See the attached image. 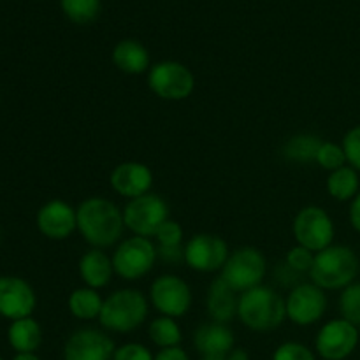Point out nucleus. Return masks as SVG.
I'll list each match as a JSON object with an SVG mask.
<instances>
[{
  "instance_id": "nucleus-1",
  "label": "nucleus",
  "mask_w": 360,
  "mask_h": 360,
  "mask_svg": "<svg viewBox=\"0 0 360 360\" xmlns=\"http://www.w3.org/2000/svg\"><path fill=\"white\" fill-rule=\"evenodd\" d=\"M77 211V231L94 248L104 250L122 239L125 220L123 211L104 197L83 200Z\"/></svg>"
},
{
  "instance_id": "nucleus-2",
  "label": "nucleus",
  "mask_w": 360,
  "mask_h": 360,
  "mask_svg": "<svg viewBox=\"0 0 360 360\" xmlns=\"http://www.w3.org/2000/svg\"><path fill=\"white\" fill-rule=\"evenodd\" d=\"M238 316L241 323L255 333L274 330L287 319L285 299L271 287H259L239 295Z\"/></svg>"
},
{
  "instance_id": "nucleus-3",
  "label": "nucleus",
  "mask_w": 360,
  "mask_h": 360,
  "mask_svg": "<svg viewBox=\"0 0 360 360\" xmlns=\"http://www.w3.org/2000/svg\"><path fill=\"white\" fill-rule=\"evenodd\" d=\"M359 267V257L350 246L330 245L329 248L315 253L309 276L322 290H343L354 283Z\"/></svg>"
},
{
  "instance_id": "nucleus-4",
  "label": "nucleus",
  "mask_w": 360,
  "mask_h": 360,
  "mask_svg": "<svg viewBox=\"0 0 360 360\" xmlns=\"http://www.w3.org/2000/svg\"><path fill=\"white\" fill-rule=\"evenodd\" d=\"M148 299L136 288H122L104 299L98 320L111 333H132L148 319Z\"/></svg>"
},
{
  "instance_id": "nucleus-5",
  "label": "nucleus",
  "mask_w": 360,
  "mask_h": 360,
  "mask_svg": "<svg viewBox=\"0 0 360 360\" xmlns=\"http://www.w3.org/2000/svg\"><path fill=\"white\" fill-rule=\"evenodd\" d=\"M267 262L262 252L253 246H243L231 253L220 278L236 292H246L262 285Z\"/></svg>"
},
{
  "instance_id": "nucleus-6",
  "label": "nucleus",
  "mask_w": 360,
  "mask_h": 360,
  "mask_svg": "<svg viewBox=\"0 0 360 360\" xmlns=\"http://www.w3.org/2000/svg\"><path fill=\"white\" fill-rule=\"evenodd\" d=\"M148 86L164 101H185L195 90V76L183 63L164 60L148 70Z\"/></svg>"
},
{
  "instance_id": "nucleus-7",
  "label": "nucleus",
  "mask_w": 360,
  "mask_h": 360,
  "mask_svg": "<svg viewBox=\"0 0 360 360\" xmlns=\"http://www.w3.org/2000/svg\"><path fill=\"white\" fill-rule=\"evenodd\" d=\"M157 246L148 238L132 236L118 245L112 253V267L120 278L127 281H136L146 276L157 260Z\"/></svg>"
},
{
  "instance_id": "nucleus-8",
  "label": "nucleus",
  "mask_w": 360,
  "mask_h": 360,
  "mask_svg": "<svg viewBox=\"0 0 360 360\" xmlns=\"http://www.w3.org/2000/svg\"><path fill=\"white\" fill-rule=\"evenodd\" d=\"M292 231H294L297 245L304 246L313 253L329 248L334 241V234H336L333 218L326 210L319 206L302 207L295 217Z\"/></svg>"
},
{
  "instance_id": "nucleus-9",
  "label": "nucleus",
  "mask_w": 360,
  "mask_h": 360,
  "mask_svg": "<svg viewBox=\"0 0 360 360\" xmlns=\"http://www.w3.org/2000/svg\"><path fill=\"white\" fill-rule=\"evenodd\" d=\"M125 227L134 232V236L148 238L157 234L162 224L169 220V206L157 193H146L127 202L123 210Z\"/></svg>"
},
{
  "instance_id": "nucleus-10",
  "label": "nucleus",
  "mask_w": 360,
  "mask_h": 360,
  "mask_svg": "<svg viewBox=\"0 0 360 360\" xmlns=\"http://www.w3.org/2000/svg\"><path fill=\"white\" fill-rule=\"evenodd\" d=\"M150 301L162 316L178 319L188 313L192 306V290L179 276L162 274L151 283Z\"/></svg>"
},
{
  "instance_id": "nucleus-11",
  "label": "nucleus",
  "mask_w": 360,
  "mask_h": 360,
  "mask_svg": "<svg viewBox=\"0 0 360 360\" xmlns=\"http://www.w3.org/2000/svg\"><path fill=\"white\" fill-rule=\"evenodd\" d=\"M359 341V327L345 319L330 320L316 334L315 350L323 360H345L354 354Z\"/></svg>"
},
{
  "instance_id": "nucleus-12",
  "label": "nucleus",
  "mask_w": 360,
  "mask_h": 360,
  "mask_svg": "<svg viewBox=\"0 0 360 360\" xmlns=\"http://www.w3.org/2000/svg\"><path fill=\"white\" fill-rule=\"evenodd\" d=\"M287 319L295 326L308 327L319 322L327 309L326 292L315 283H299L285 299Z\"/></svg>"
},
{
  "instance_id": "nucleus-13",
  "label": "nucleus",
  "mask_w": 360,
  "mask_h": 360,
  "mask_svg": "<svg viewBox=\"0 0 360 360\" xmlns=\"http://www.w3.org/2000/svg\"><path fill=\"white\" fill-rule=\"evenodd\" d=\"M229 246L220 236L195 234L185 245V262L199 273H214L224 269L229 259Z\"/></svg>"
},
{
  "instance_id": "nucleus-14",
  "label": "nucleus",
  "mask_w": 360,
  "mask_h": 360,
  "mask_svg": "<svg viewBox=\"0 0 360 360\" xmlns=\"http://www.w3.org/2000/svg\"><path fill=\"white\" fill-rule=\"evenodd\" d=\"M115 343L105 333L91 327L76 330L63 347V360H112Z\"/></svg>"
},
{
  "instance_id": "nucleus-15",
  "label": "nucleus",
  "mask_w": 360,
  "mask_h": 360,
  "mask_svg": "<svg viewBox=\"0 0 360 360\" xmlns=\"http://www.w3.org/2000/svg\"><path fill=\"white\" fill-rule=\"evenodd\" d=\"M37 297L30 285L18 276H0V315L9 320L32 316Z\"/></svg>"
},
{
  "instance_id": "nucleus-16",
  "label": "nucleus",
  "mask_w": 360,
  "mask_h": 360,
  "mask_svg": "<svg viewBox=\"0 0 360 360\" xmlns=\"http://www.w3.org/2000/svg\"><path fill=\"white\" fill-rule=\"evenodd\" d=\"M37 229L53 241H63L77 229V211L65 200H49L37 211Z\"/></svg>"
},
{
  "instance_id": "nucleus-17",
  "label": "nucleus",
  "mask_w": 360,
  "mask_h": 360,
  "mask_svg": "<svg viewBox=\"0 0 360 360\" xmlns=\"http://www.w3.org/2000/svg\"><path fill=\"white\" fill-rule=\"evenodd\" d=\"M109 183L118 195L132 200L150 193L153 186V172L141 162H122L111 171Z\"/></svg>"
},
{
  "instance_id": "nucleus-18",
  "label": "nucleus",
  "mask_w": 360,
  "mask_h": 360,
  "mask_svg": "<svg viewBox=\"0 0 360 360\" xmlns=\"http://www.w3.org/2000/svg\"><path fill=\"white\" fill-rule=\"evenodd\" d=\"M234 345V333L225 323H204L193 333V347L206 359H225Z\"/></svg>"
},
{
  "instance_id": "nucleus-19",
  "label": "nucleus",
  "mask_w": 360,
  "mask_h": 360,
  "mask_svg": "<svg viewBox=\"0 0 360 360\" xmlns=\"http://www.w3.org/2000/svg\"><path fill=\"white\" fill-rule=\"evenodd\" d=\"M238 292L229 287L221 278L213 280L206 295L207 315L213 319V322L227 326L234 316H238Z\"/></svg>"
},
{
  "instance_id": "nucleus-20",
  "label": "nucleus",
  "mask_w": 360,
  "mask_h": 360,
  "mask_svg": "<svg viewBox=\"0 0 360 360\" xmlns=\"http://www.w3.org/2000/svg\"><path fill=\"white\" fill-rule=\"evenodd\" d=\"M79 269L81 280L84 285L90 288H104L111 283V278L115 274V267H112V259L104 252V250L91 248L84 253L77 264Z\"/></svg>"
},
{
  "instance_id": "nucleus-21",
  "label": "nucleus",
  "mask_w": 360,
  "mask_h": 360,
  "mask_svg": "<svg viewBox=\"0 0 360 360\" xmlns=\"http://www.w3.org/2000/svg\"><path fill=\"white\" fill-rule=\"evenodd\" d=\"M112 63L118 67L122 72L130 76H139L150 70V53L141 42L134 39L120 41L112 49Z\"/></svg>"
},
{
  "instance_id": "nucleus-22",
  "label": "nucleus",
  "mask_w": 360,
  "mask_h": 360,
  "mask_svg": "<svg viewBox=\"0 0 360 360\" xmlns=\"http://www.w3.org/2000/svg\"><path fill=\"white\" fill-rule=\"evenodd\" d=\"M7 341L16 354H35L42 343V329L32 316L14 320L7 329Z\"/></svg>"
},
{
  "instance_id": "nucleus-23",
  "label": "nucleus",
  "mask_w": 360,
  "mask_h": 360,
  "mask_svg": "<svg viewBox=\"0 0 360 360\" xmlns=\"http://www.w3.org/2000/svg\"><path fill=\"white\" fill-rule=\"evenodd\" d=\"M157 253L164 262L178 264L185 260V246H183V229L178 221L169 218L162 227L158 229L157 234Z\"/></svg>"
},
{
  "instance_id": "nucleus-24",
  "label": "nucleus",
  "mask_w": 360,
  "mask_h": 360,
  "mask_svg": "<svg viewBox=\"0 0 360 360\" xmlns=\"http://www.w3.org/2000/svg\"><path fill=\"white\" fill-rule=\"evenodd\" d=\"M327 192L333 199L340 200V202L354 200L360 192L359 172L350 165L333 171L327 178Z\"/></svg>"
},
{
  "instance_id": "nucleus-25",
  "label": "nucleus",
  "mask_w": 360,
  "mask_h": 360,
  "mask_svg": "<svg viewBox=\"0 0 360 360\" xmlns=\"http://www.w3.org/2000/svg\"><path fill=\"white\" fill-rule=\"evenodd\" d=\"M104 299L95 288L81 287L69 295V311L79 320H95L101 316Z\"/></svg>"
},
{
  "instance_id": "nucleus-26",
  "label": "nucleus",
  "mask_w": 360,
  "mask_h": 360,
  "mask_svg": "<svg viewBox=\"0 0 360 360\" xmlns=\"http://www.w3.org/2000/svg\"><path fill=\"white\" fill-rule=\"evenodd\" d=\"M323 141L315 134H299V136L290 137L287 143L283 144V157L290 162H297V164H308V162H316V155H319L320 146Z\"/></svg>"
},
{
  "instance_id": "nucleus-27",
  "label": "nucleus",
  "mask_w": 360,
  "mask_h": 360,
  "mask_svg": "<svg viewBox=\"0 0 360 360\" xmlns=\"http://www.w3.org/2000/svg\"><path fill=\"white\" fill-rule=\"evenodd\" d=\"M148 336H150L151 343L157 345L160 350L179 347L183 340L181 327L171 316H158V319H155L150 323V327H148Z\"/></svg>"
},
{
  "instance_id": "nucleus-28",
  "label": "nucleus",
  "mask_w": 360,
  "mask_h": 360,
  "mask_svg": "<svg viewBox=\"0 0 360 360\" xmlns=\"http://www.w3.org/2000/svg\"><path fill=\"white\" fill-rule=\"evenodd\" d=\"M60 4L63 14L77 25L91 23L101 13V0H60Z\"/></svg>"
},
{
  "instance_id": "nucleus-29",
  "label": "nucleus",
  "mask_w": 360,
  "mask_h": 360,
  "mask_svg": "<svg viewBox=\"0 0 360 360\" xmlns=\"http://www.w3.org/2000/svg\"><path fill=\"white\" fill-rule=\"evenodd\" d=\"M340 311L347 322L360 327V283H352L343 288L340 295Z\"/></svg>"
},
{
  "instance_id": "nucleus-30",
  "label": "nucleus",
  "mask_w": 360,
  "mask_h": 360,
  "mask_svg": "<svg viewBox=\"0 0 360 360\" xmlns=\"http://www.w3.org/2000/svg\"><path fill=\"white\" fill-rule=\"evenodd\" d=\"M316 164L329 172L345 167L348 162L343 146L336 143H330V141H323L319 150V155H316Z\"/></svg>"
},
{
  "instance_id": "nucleus-31",
  "label": "nucleus",
  "mask_w": 360,
  "mask_h": 360,
  "mask_svg": "<svg viewBox=\"0 0 360 360\" xmlns=\"http://www.w3.org/2000/svg\"><path fill=\"white\" fill-rule=\"evenodd\" d=\"M285 262H287L288 269L294 271V273H309L313 267V262H315V253L309 252L304 246L297 245L288 250Z\"/></svg>"
},
{
  "instance_id": "nucleus-32",
  "label": "nucleus",
  "mask_w": 360,
  "mask_h": 360,
  "mask_svg": "<svg viewBox=\"0 0 360 360\" xmlns=\"http://www.w3.org/2000/svg\"><path fill=\"white\" fill-rule=\"evenodd\" d=\"M273 360H316V357L306 345L287 341L274 350Z\"/></svg>"
},
{
  "instance_id": "nucleus-33",
  "label": "nucleus",
  "mask_w": 360,
  "mask_h": 360,
  "mask_svg": "<svg viewBox=\"0 0 360 360\" xmlns=\"http://www.w3.org/2000/svg\"><path fill=\"white\" fill-rule=\"evenodd\" d=\"M343 150L347 155V162L355 171H360V125L352 127L343 137Z\"/></svg>"
},
{
  "instance_id": "nucleus-34",
  "label": "nucleus",
  "mask_w": 360,
  "mask_h": 360,
  "mask_svg": "<svg viewBox=\"0 0 360 360\" xmlns=\"http://www.w3.org/2000/svg\"><path fill=\"white\" fill-rule=\"evenodd\" d=\"M155 355L150 348L141 343H125L118 347L112 355V360H153Z\"/></svg>"
},
{
  "instance_id": "nucleus-35",
  "label": "nucleus",
  "mask_w": 360,
  "mask_h": 360,
  "mask_svg": "<svg viewBox=\"0 0 360 360\" xmlns=\"http://www.w3.org/2000/svg\"><path fill=\"white\" fill-rule=\"evenodd\" d=\"M153 360H190V357L181 347H174V348H164V350H160L157 355H155Z\"/></svg>"
},
{
  "instance_id": "nucleus-36",
  "label": "nucleus",
  "mask_w": 360,
  "mask_h": 360,
  "mask_svg": "<svg viewBox=\"0 0 360 360\" xmlns=\"http://www.w3.org/2000/svg\"><path fill=\"white\" fill-rule=\"evenodd\" d=\"M348 217H350V224H352V227H354V231H357L360 234V192L357 193V197L352 200L350 213H348Z\"/></svg>"
},
{
  "instance_id": "nucleus-37",
  "label": "nucleus",
  "mask_w": 360,
  "mask_h": 360,
  "mask_svg": "<svg viewBox=\"0 0 360 360\" xmlns=\"http://www.w3.org/2000/svg\"><path fill=\"white\" fill-rule=\"evenodd\" d=\"M225 360H250V355L245 348H234V350L225 357Z\"/></svg>"
},
{
  "instance_id": "nucleus-38",
  "label": "nucleus",
  "mask_w": 360,
  "mask_h": 360,
  "mask_svg": "<svg viewBox=\"0 0 360 360\" xmlns=\"http://www.w3.org/2000/svg\"><path fill=\"white\" fill-rule=\"evenodd\" d=\"M13 360H41L35 354H16Z\"/></svg>"
},
{
  "instance_id": "nucleus-39",
  "label": "nucleus",
  "mask_w": 360,
  "mask_h": 360,
  "mask_svg": "<svg viewBox=\"0 0 360 360\" xmlns=\"http://www.w3.org/2000/svg\"><path fill=\"white\" fill-rule=\"evenodd\" d=\"M200 360H225V359H206V357H202Z\"/></svg>"
},
{
  "instance_id": "nucleus-40",
  "label": "nucleus",
  "mask_w": 360,
  "mask_h": 360,
  "mask_svg": "<svg viewBox=\"0 0 360 360\" xmlns=\"http://www.w3.org/2000/svg\"><path fill=\"white\" fill-rule=\"evenodd\" d=\"M0 360H4V359H2V355H0Z\"/></svg>"
},
{
  "instance_id": "nucleus-41",
  "label": "nucleus",
  "mask_w": 360,
  "mask_h": 360,
  "mask_svg": "<svg viewBox=\"0 0 360 360\" xmlns=\"http://www.w3.org/2000/svg\"><path fill=\"white\" fill-rule=\"evenodd\" d=\"M0 236H2V234H0Z\"/></svg>"
}]
</instances>
